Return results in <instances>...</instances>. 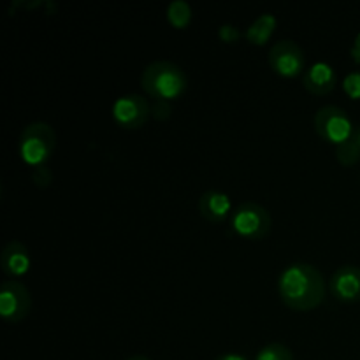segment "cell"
I'll list each match as a JSON object with an SVG mask.
<instances>
[{
  "mask_svg": "<svg viewBox=\"0 0 360 360\" xmlns=\"http://www.w3.org/2000/svg\"><path fill=\"white\" fill-rule=\"evenodd\" d=\"M214 360H248V359H246L245 355H239V354H234V352H229V354L220 355V357H217Z\"/></svg>",
  "mask_w": 360,
  "mask_h": 360,
  "instance_id": "obj_21",
  "label": "cell"
},
{
  "mask_svg": "<svg viewBox=\"0 0 360 360\" xmlns=\"http://www.w3.org/2000/svg\"><path fill=\"white\" fill-rule=\"evenodd\" d=\"M336 158L341 165H345V167L355 165L360 160V151L357 144L352 141V137L347 141V143L336 146Z\"/></svg>",
  "mask_w": 360,
  "mask_h": 360,
  "instance_id": "obj_15",
  "label": "cell"
},
{
  "mask_svg": "<svg viewBox=\"0 0 360 360\" xmlns=\"http://www.w3.org/2000/svg\"><path fill=\"white\" fill-rule=\"evenodd\" d=\"M32 294L21 281L9 280L0 288V315L6 323H18L30 313Z\"/></svg>",
  "mask_w": 360,
  "mask_h": 360,
  "instance_id": "obj_6",
  "label": "cell"
},
{
  "mask_svg": "<svg viewBox=\"0 0 360 360\" xmlns=\"http://www.w3.org/2000/svg\"><path fill=\"white\" fill-rule=\"evenodd\" d=\"M112 120L125 130H137L146 125L151 116V108L144 97L137 94L122 95L115 101L111 109Z\"/></svg>",
  "mask_w": 360,
  "mask_h": 360,
  "instance_id": "obj_7",
  "label": "cell"
},
{
  "mask_svg": "<svg viewBox=\"0 0 360 360\" xmlns=\"http://www.w3.org/2000/svg\"><path fill=\"white\" fill-rule=\"evenodd\" d=\"M171 102L165 101H155V105L151 108V115L155 116V120H160V122L167 120L169 116H171Z\"/></svg>",
  "mask_w": 360,
  "mask_h": 360,
  "instance_id": "obj_19",
  "label": "cell"
},
{
  "mask_svg": "<svg viewBox=\"0 0 360 360\" xmlns=\"http://www.w3.org/2000/svg\"><path fill=\"white\" fill-rule=\"evenodd\" d=\"M232 231L246 241H262L273 227L271 213L257 202H243L232 213Z\"/></svg>",
  "mask_w": 360,
  "mask_h": 360,
  "instance_id": "obj_4",
  "label": "cell"
},
{
  "mask_svg": "<svg viewBox=\"0 0 360 360\" xmlns=\"http://www.w3.org/2000/svg\"><path fill=\"white\" fill-rule=\"evenodd\" d=\"M278 294L287 308L301 313L313 311L326 297V280L311 264H290L278 278Z\"/></svg>",
  "mask_w": 360,
  "mask_h": 360,
  "instance_id": "obj_1",
  "label": "cell"
},
{
  "mask_svg": "<svg viewBox=\"0 0 360 360\" xmlns=\"http://www.w3.org/2000/svg\"><path fill=\"white\" fill-rule=\"evenodd\" d=\"M352 55H354L355 62L360 63V35L357 37V41H355L354 48H352Z\"/></svg>",
  "mask_w": 360,
  "mask_h": 360,
  "instance_id": "obj_22",
  "label": "cell"
},
{
  "mask_svg": "<svg viewBox=\"0 0 360 360\" xmlns=\"http://www.w3.org/2000/svg\"><path fill=\"white\" fill-rule=\"evenodd\" d=\"M302 84H304L309 94L320 97V95L330 94L336 88L338 76L329 63L316 62L306 70L304 77H302Z\"/></svg>",
  "mask_w": 360,
  "mask_h": 360,
  "instance_id": "obj_12",
  "label": "cell"
},
{
  "mask_svg": "<svg viewBox=\"0 0 360 360\" xmlns=\"http://www.w3.org/2000/svg\"><path fill=\"white\" fill-rule=\"evenodd\" d=\"M315 130L320 139L340 146L354 136L355 129L345 109L338 105H323L315 115Z\"/></svg>",
  "mask_w": 360,
  "mask_h": 360,
  "instance_id": "obj_5",
  "label": "cell"
},
{
  "mask_svg": "<svg viewBox=\"0 0 360 360\" xmlns=\"http://www.w3.org/2000/svg\"><path fill=\"white\" fill-rule=\"evenodd\" d=\"M141 86L155 101L171 102L185 94L188 79L179 65L167 60H157L143 70Z\"/></svg>",
  "mask_w": 360,
  "mask_h": 360,
  "instance_id": "obj_2",
  "label": "cell"
},
{
  "mask_svg": "<svg viewBox=\"0 0 360 360\" xmlns=\"http://www.w3.org/2000/svg\"><path fill=\"white\" fill-rule=\"evenodd\" d=\"M32 178H34V183L37 186H48L49 183H51L53 174H51V171H49L48 167H44V165H42V167L35 169L34 176H32Z\"/></svg>",
  "mask_w": 360,
  "mask_h": 360,
  "instance_id": "obj_20",
  "label": "cell"
},
{
  "mask_svg": "<svg viewBox=\"0 0 360 360\" xmlns=\"http://www.w3.org/2000/svg\"><path fill=\"white\" fill-rule=\"evenodd\" d=\"M167 21L176 30H186L192 21V7L185 0H174L167 7Z\"/></svg>",
  "mask_w": 360,
  "mask_h": 360,
  "instance_id": "obj_14",
  "label": "cell"
},
{
  "mask_svg": "<svg viewBox=\"0 0 360 360\" xmlns=\"http://www.w3.org/2000/svg\"><path fill=\"white\" fill-rule=\"evenodd\" d=\"M352 141H354L355 144H357L359 151H360V127H357V129L354 130V136H352Z\"/></svg>",
  "mask_w": 360,
  "mask_h": 360,
  "instance_id": "obj_23",
  "label": "cell"
},
{
  "mask_svg": "<svg viewBox=\"0 0 360 360\" xmlns=\"http://www.w3.org/2000/svg\"><path fill=\"white\" fill-rule=\"evenodd\" d=\"M56 148V132L49 123L34 122L23 129L18 143L21 160L30 167H42Z\"/></svg>",
  "mask_w": 360,
  "mask_h": 360,
  "instance_id": "obj_3",
  "label": "cell"
},
{
  "mask_svg": "<svg viewBox=\"0 0 360 360\" xmlns=\"http://www.w3.org/2000/svg\"><path fill=\"white\" fill-rule=\"evenodd\" d=\"M269 65L278 76L287 77H297L299 74L304 70L306 67V56L301 46L295 44L294 41H285L276 42L269 51Z\"/></svg>",
  "mask_w": 360,
  "mask_h": 360,
  "instance_id": "obj_8",
  "label": "cell"
},
{
  "mask_svg": "<svg viewBox=\"0 0 360 360\" xmlns=\"http://www.w3.org/2000/svg\"><path fill=\"white\" fill-rule=\"evenodd\" d=\"M30 264L28 248L16 239L7 243L0 253V267H2L4 274L13 278V280L25 276L30 271Z\"/></svg>",
  "mask_w": 360,
  "mask_h": 360,
  "instance_id": "obj_10",
  "label": "cell"
},
{
  "mask_svg": "<svg viewBox=\"0 0 360 360\" xmlns=\"http://www.w3.org/2000/svg\"><path fill=\"white\" fill-rule=\"evenodd\" d=\"M278 20L274 14H260L245 32V37L250 44L253 46H266L267 41L273 37L274 30H276Z\"/></svg>",
  "mask_w": 360,
  "mask_h": 360,
  "instance_id": "obj_13",
  "label": "cell"
},
{
  "mask_svg": "<svg viewBox=\"0 0 360 360\" xmlns=\"http://www.w3.org/2000/svg\"><path fill=\"white\" fill-rule=\"evenodd\" d=\"M330 294L341 302L354 304L360 301V267L341 266L329 281Z\"/></svg>",
  "mask_w": 360,
  "mask_h": 360,
  "instance_id": "obj_9",
  "label": "cell"
},
{
  "mask_svg": "<svg viewBox=\"0 0 360 360\" xmlns=\"http://www.w3.org/2000/svg\"><path fill=\"white\" fill-rule=\"evenodd\" d=\"M199 213L206 221L213 225L224 224L232 211L231 197L218 190H207L199 197Z\"/></svg>",
  "mask_w": 360,
  "mask_h": 360,
  "instance_id": "obj_11",
  "label": "cell"
},
{
  "mask_svg": "<svg viewBox=\"0 0 360 360\" xmlns=\"http://www.w3.org/2000/svg\"><path fill=\"white\" fill-rule=\"evenodd\" d=\"M127 360H151V359L144 357V355H134V357H130V359H127Z\"/></svg>",
  "mask_w": 360,
  "mask_h": 360,
  "instance_id": "obj_24",
  "label": "cell"
},
{
  "mask_svg": "<svg viewBox=\"0 0 360 360\" xmlns=\"http://www.w3.org/2000/svg\"><path fill=\"white\" fill-rule=\"evenodd\" d=\"M343 88L348 97L354 101H360V72H352L345 77Z\"/></svg>",
  "mask_w": 360,
  "mask_h": 360,
  "instance_id": "obj_17",
  "label": "cell"
},
{
  "mask_svg": "<svg viewBox=\"0 0 360 360\" xmlns=\"http://www.w3.org/2000/svg\"><path fill=\"white\" fill-rule=\"evenodd\" d=\"M218 37H220V41L227 42V44H234L241 39V32L234 25H221L220 30H218Z\"/></svg>",
  "mask_w": 360,
  "mask_h": 360,
  "instance_id": "obj_18",
  "label": "cell"
},
{
  "mask_svg": "<svg viewBox=\"0 0 360 360\" xmlns=\"http://www.w3.org/2000/svg\"><path fill=\"white\" fill-rule=\"evenodd\" d=\"M255 360H294V354L285 345L271 343L257 354Z\"/></svg>",
  "mask_w": 360,
  "mask_h": 360,
  "instance_id": "obj_16",
  "label": "cell"
}]
</instances>
